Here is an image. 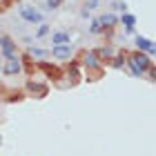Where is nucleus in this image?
Wrapping results in <instances>:
<instances>
[{
    "instance_id": "4be33fe9",
    "label": "nucleus",
    "mask_w": 156,
    "mask_h": 156,
    "mask_svg": "<svg viewBox=\"0 0 156 156\" xmlns=\"http://www.w3.org/2000/svg\"><path fill=\"white\" fill-rule=\"evenodd\" d=\"M114 11H123L125 13L127 11V5L125 2H114Z\"/></svg>"
},
{
    "instance_id": "20e7f679",
    "label": "nucleus",
    "mask_w": 156,
    "mask_h": 156,
    "mask_svg": "<svg viewBox=\"0 0 156 156\" xmlns=\"http://www.w3.org/2000/svg\"><path fill=\"white\" fill-rule=\"evenodd\" d=\"M18 13H20V18H23L25 23H29V25H40L42 23V13L36 9V7L23 5V7H18Z\"/></svg>"
},
{
    "instance_id": "a211bd4d",
    "label": "nucleus",
    "mask_w": 156,
    "mask_h": 156,
    "mask_svg": "<svg viewBox=\"0 0 156 156\" xmlns=\"http://www.w3.org/2000/svg\"><path fill=\"white\" fill-rule=\"evenodd\" d=\"M47 34H49V25L47 23H40L38 25V31H36V38H45Z\"/></svg>"
},
{
    "instance_id": "f3484780",
    "label": "nucleus",
    "mask_w": 156,
    "mask_h": 156,
    "mask_svg": "<svg viewBox=\"0 0 156 156\" xmlns=\"http://www.w3.org/2000/svg\"><path fill=\"white\" fill-rule=\"evenodd\" d=\"M23 98H25L23 91H11V94L5 98V101H7V103H18V101H23Z\"/></svg>"
},
{
    "instance_id": "f257e3e1",
    "label": "nucleus",
    "mask_w": 156,
    "mask_h": 156,
    "mask_svg": "<svg viewBox=\"0 0 156 156\" xmlns=\"http://www.w3.org/2000/svg\"><path fill=\"white\" fill-rule=\"evenodd\" d=\"M154 62L152 56H147L145 51H127V65L125 67H129V72L132 76H136V78H143L145 72H147V67H150Z\"/></svg>"
},
{
    "instance_id": "5701e85b",
    "label": "nucleus",
    "mask_w": 156,
    "mask_h": 156,
    "mask_svg": "<svg viewBox=\"0 0 156 156\" xmlns=\"http://www.w3.org/2000/svg\"><path fill=\"white\" fill-rule=\"evenodd\" d=\"M2 60H5V58H2V54H0V65H2Z\"/></svg>"
},
{
    "instance_id": "aec40b11",
    "label": "nucleus",
    "mask_w": 156,
    "mask_h": 156,
    "mask_svg": "<svg viewBox=\"0 0 156 156\" xmlns=\"http://www.w3.org/2000/svg\"><path fill=\"white\" fill-rule=\"evenodd\" d=\"M145 74H147V80H150V83L156 80V65H154V62H152L150 67H147V72H145Z\"/></svg>"
},
{
    "instance_id": "b1692460",
    "label": "nucleus",
    "mask_w": 156,
    "mask_h": 156,
    "mask_svg": "<svg viewBox=\"0 0 156 156\" xmlns=\"http://www.w3.org/2000/svg\"><path fill=\"white\" fill-rule=\"evenodd\" d=\"M13 2H23V0H13Z\"/></svg>"
},
{
    "instance_id": "dca6fc26",
    "label": "nucleus",
    "mask_w": 156,
    "mask_h": 156,
    "mask_svg": "<svg viewBox=\"0 0 156 156\" xmlns=\"http://www.w3.org/2000/svg\"><path fill=\"white\" fill-rule=\"evenodd\" d=\"M60 5H62V0H45V9H47V11L60 9Z\"/></svg>"
},
{
    "instance_id": "4468645a",
    "label": "nucleus",
    "mask_w": 156,
    "mask_h": 156,
    "mask_svg": "<svg viewBox=\"0 0 156 156\" xmlns=\"http://www.w3.org/2000/svg\"><path fill=\"white\" fill-rule=\"evenodd\" d=\"M27 56L29 58H34V60H45V58H49V49H40V47H29L27 49Z\"/></svg>"
},
{
    "instance_id": "412c9836",
    "label": "nucleus",
    "mask_w": 156,
    "mask_h": 156,
    "mask_svg": "<svg viewBox=\"0 0 156 156\" xmlns=\"http://www.w3.org/2000/svg\"><path fill=\"white\" fill-rule=\"evenodd\" d=\"M98 5H101V0H85V7H83V9H87V11H94Z\"/></svg>"
},
{
    "instance_id": "f8f14e48",
    "label": "nucleus",
    "mask_w": 156,
    "mask_h": 156,
    "mask_svg": "<svg viewBox=\"0 0 156 156\" xmlns=\"http://www.w3.org/2000/svg\"><path fill=\"white\" fill-rule=\"evenodd\" d=\"M56 45H72L69 31H54L51 34V47H56Z\"/></svg>"
},
{
    "instance_id": "6ab92c4d",
    "label": "nucleus",
    "mask_w": 156,
    "mask_h": 156,
    "mask_svg": "<svg viewBox=\"0 0 156 156\" xmlns=\"http://www.w3.org/2000/svg\"><path fill=\"white\" fill-rule=\"evenodd\" d=\"M89 34H103V27H101V23H98V18L89 23Z\"/></svg>"
},
{
    "instance_id": "2eb2a0df",
    "label": "nucleus",
    "mask_w": 156,
    "mask_h": 156,
    "mask_svg": "<svg viewBox=\"0 0 156 156\" xmlns=\"http://www.w3.org/2000/svg\"><path fill=\"white\" fill-rule=\"evenodd\" d=\"M120 23L125 25V31L127 34H134V25H136V16H132V13H123V16H120Z\"/></svg>"
},
{
    "instance_id": "1a4fd4ad",
    "label": "nucleus",
    "mask_w": 156,
    "mask_h": 156,
    "mask_svg": "<svg viewBox=\"0 0 156 156\" xmlns=\"http://www.w3.org/2000/svg\"><path fill=\"white\" fill-rule=\"evenodd\" d=\"M49 56L56 60H72V56H74V47L72 45H56L49 49Z\"/></svg>"
},
{
    "instance_id": "ddd939ff",
    "label": "nucleus",
    "mask_w": 156,
    "mask_h": 156,
    "mask_svg": "<svg viewBox=\"0 0 156 156\" xmlns=\"http://www.w3.org/2000/svg\"><path fill=\"white\" fill-rule=\"evenodd\" d=\"M98 23H101L103 31H105V29H114V27L118 25V18L114 16V13H103V16L98 18Z\"/></svg>"
},
{
    "instance_id": "f03ea898",
    "label": "nucleus",
    "mask_w": 156,
    "mask_h": 156,
    "mask_svg": "<svg viewBox=\"0 0 156 156\" xmlns=\"http://www.w3.org/2000/svg\"><path fill=\"white\" fill-rule=\"evenodd\" d=\"M78 65H80L85 72H96V69H103V65L98 62L96 54L91 51V49H85V51H80V56H78Z\"/></svg>"
},
{
    "instance_id": "0eeeda50",
    "label": "nucleus",
    "mask_w": 156,
    "mask_h": 156,
    "mask_svg": "<svg viewBox=\"0 0 156 156\" xmlns=\"http://www.w3.org/2000/svg\"><path fill=\"white\" fill-rule=\"evenodd\" d=\"M91 51L96 54V58L101 65H109V60H112V56L116 54V47L112 45V42H107V45H101V47H96V49H91Z\"/></svg>"
},
{
    "instance_id": "39448f33",
    "label": "nucleus",
    "mask_w": 156,
    "mask_h": 156,
    "mask_svg": "<svg viewBox=\"0 0 156 156\" xmlns=\"http://www.w3.org/2000/svg\"><path fill=\"white\" fill-rule=\"evenodd\" d=\"M25 89H27V94L34 96V98H45V96L49 94V85H47V83H38V80H34V78L27 80Z\"/></svg>"
},
{
    "instance_id": "393cba45",
    "label": "nucleus",
    "mask_w": 156,
    "mask_h": 156,
    "mask_svg": "<svg viewBox=\"0 0 156 156\" xmlns=\"http://www.w3.org/2000/svg\"><path fill=\"white\" fill-rule=\"evenodd\" d=\"M0 13H2V7H0Z\"/></svg>"
},
{
    "instance_id": "6e6552de",
    "label": "nucleus",
    "mask_w": 156,
    "mask_h": 156,
    "mask_svg": "<svg viewBox=\"0 0 156 156\" xmlns=\"http://www.w3.org/2000/svg\"><path fill=\"white\" fill-rule=\"evenodd\" d=\"M2 72H5V76H16V74L23 72V60H20V56L5 58L2 60Z\"/></svg>"
},
{
    "instance_id": "9d476101",
    "label": "nucleus",
    "mask_w": 156,
    "mask_h": 156,
    "mask_svg": "<svg viewBox=\"0 0 156 156\" xmlns=\"http://www.w3.org/2000/svg\"><path fill=\"white\" fill-rule=\"evenodd\" d=\"M134 42H136V49H138V51H145L147 56H154V40L145 38V36H136V38H134Z\"/></svg>"
},
{
    "instance_id": "423d86ee",
    "label": "nucleus",
    "mask_w": 156,
    "mask_h": 156,
    "mask_svg": "<svg viewBox=\"0 0 156 156\" xmlns=\"http://www.w3.org/2000/svg\"><path fill=\"white\" fill-rule=\"evenodd\" d=\"M36 67L42 69V72H45V76H47V78H51V80H56V83H60V78H65L62 69H58L56 65H51L49 60H38V62H36Z\"/></svg>"
},
{
    "instance_id": "9b49d317",
    "label": "nucleus",
    "mask_w": 156,
    "mask_h": 156,
    "mask_svg": "<svg viewBox=\"0 0 156 156\" xmlns=\"http://www.w3.org/2000/svg\"><path fill=\"white\" fill-rule=\"evenodd\" d=\"M127 65V51L123 49V51H116L114 56H112V60H109V67H114V69H125Z\"/></svg>"
},
{
    "instance_id": "7ed1b4c3",
    "label": "nucleus",
    "mask_w": 156,
    "mask_h": 156,
    "mask_svg": "<svg viewBox=\"0 0 156 156\" xmlns=\"http://www.w3.org/2000/svg\"><path fill=\"white\" fill-rule=\"evenodd\" d=\"M0 54H2V58H13V56H18L16 40L11 36H7V34H0Z\"/></svg>"
}]
</instances>
